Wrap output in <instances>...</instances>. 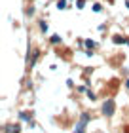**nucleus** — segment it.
<instances>
[{
  "label": "nucleus",
  "mask_w": 129,
  "mask_h": 133,
  "mask_svg": "<svg viewBox=\"0 0 129 133\" xmlns=\"http://www.w3.org/2000/svg\"><path fill=\"white\" fill-rule=\"evenodd\" d=\"M38 57H40V50L36 46H30L29 44V50H27V59H25V65H27V70H32L36 63H38Z\"/></svg>",
  "instance_id": "nucleus-1"
},
{
  "label": "nucleus",
  "mask_w": 129,
  "mask_h": 133,
  "mask_svg": "<svg viewBox=\"0 0 129 133\" xmlns=\"http://www.w3.org/2000/svg\"><path fill=\"white\" fill-rule=\"evenodd\" d=\"M114 110H116V103H114V99H106V101L103 103V110H101V112H103L106 118L112 116Z\"/></svg>",
  "instance_id": "nucleus-2"
},
{
  "label": "nucleus",
  "mask_w": 129,
  "mask_h": 133,
  "mask_svg": "<svg viewBox=\"0 0 129 133\" xmlns=\"http://www.w3.org/2000/svg\"><path fill=\"white\" fill-rule=\"evenodd\" d=\"M21 125L19 124H6L4 125V133H19Z\"/></svg>",
  "instance_id": "nucleus-3"
},
{
  "label": "nucleus",
  "mask_w": 129,
  "mask_h": 133,
  "mask_svg": "<svg viewBox=\"0 0 129 133\" xmlns=\"http://www.w3.org/2000/svg\"><path fill=\"white\" fill-rule=\"evenodd\" d=\"M127 40H129V38H125L124 34H114V36H112V42H114L116 46H124V44H127Z\"/></svg>",
  "instance_id": "nucleus-4"
},
{
  "label": "nucleus",
  "mask_w": 129,
  "mask_h": 133,
  "mask_svg": "<svg viewBox=\"0 0 129 133\" xmlns=\"http://www.w3.org/2000/svg\"><path fill=\"white\" fill-rule=\"evenodd\" d=\"M50 44L51 46H61V44H63V36H61V34H51L50 36Z\"/></svg>",
  "instance_id": "nucleus-5"
},
{
  "label": "nucleus",
  "mask_w": 129,
  "mask_h": 133,
  "mask_svg": "<svg viewBox=\"0 0 129 133\" xmlns=\"http://www.w3.org/2000/svg\"><path fill=\"white\" fill-rule=\"evenodd\" d=\"M38 29H40L42 34H50V25H47V21L40 19V21H38Z\"/></svg>",
  "instance_id": "nucleus-6"
},
{
  "label": "nucleus",
  "mask_w": 129,
  "mask_h": 133,
  "mask_svg": "<svg viewBox=\"0 0 129 133\" xmlns=\"http://www.w3.org/2000/svg\"><path fill=\"white\" fill-rule=\"evenodd\" d=\"M84 46L87 48V50H93V51H95V48H97V42H95V40H91V38H85V40H84Z\"/></svg>",
  "instance_id": "nucleus-7"
},
{
  "label": "nucleus",
  "mask_w": 129,
  "mask_h": 133,
  "mask_svg": "<svg viewBox=\"0 0 129 133\" xmlns=\"http://www.w3.org/2000/svg\"><path fill=\"white\" fill-rule=\"evenodd\" d=\"M19 120H23V122H29V124H32V116H30L29 112H25V110H21V112H19Z\"/></svg>",
  "instance_id": "nucleus-8"
},
{
  "label": "nucleus",
  "mask_w": 129,
  "mask_h": 133,
  "mask_svg": "<svg viewBox=\"0 0 129 133\" xmlns=\"http://www.w3.org/2000/svg\"><path fill=\"white\" fill-rule=\"evenodd\" d=\"M34 14H36V8H34L32 4L25 8V17H29V19H30V17H34Z\"/></svg>",
  "instance_id": "nucleus-9"
},
{
  "label": "nucleus",
  "mask_w": 129,
  "mask_h": 133,
  "mask_svg": "<svg viewBox=\"0 0 129 133\" xmlns=\"http://www.w3.org/2000/svg\"><path fill=\"white\" fill-rule=\"evenodd\" d=\"M55 8L57 10H66V8H70V4L66 2V0H57V2H55Z\"/></svg>",
  "instance_id": "nucleus-10"
},
{
  "label": "nucleus",
  "mask_w": 129,
  "mask_h": 133,
  "mask_svg": "<svg viewBox=\"0 0 129 133\" xmlns=\"http://www.w3.org/2000/svg\"><path fill=\"white\" fill-rule=\"evenodd\" d=\"M91 10H93L95 14H101V11H103V4H99V2H95L93 6H91Z\"/></svg>",
  "instance_id": "nucleus-11"
},
{
  "label": "nucleus",
  "mask_w": 129,
  "mask_h": 133,
  "mask_svg": "<svg viewBox=\"0 0 129 133\" xmlns=\"http://www.w3.org/2000/svg\"><path fill=\"white\" fill-rule=\"evenodd\" d=\"M85 95H87V99H91V101H95V99H97V93H95V91H91V89H87V91H85Z\"/></svg>",
  "instance_id": "nucleus-12"
},
{
  "label": "nucleus",
  "mask_w": 129,
  "mask_h": 133,
  "mask_svg": "<svg viewBox=\"0 0 129 133\" xmlns=\"http://www.w3.org/2000/svg\"><path fill=\"white\" fill-rule=\"evenodd\" d=\"M85 2H87V0H76V8L78 10H84L85 8Z\"/></svg>",
  "instance_id": "nucleus-13"
},
{
  "label": "nucleus",
  "mask_w": 129,
  "mask_h": 133,
  "mask_svg": "<svg viewBox=\"0 0 129 133\" xmlns=\"http://www.w3.org/2000/svg\"><path fill=\"white\" fill-rule=\"evenodd\" d=\"M66 86H69V88H74V80H72V78H69V80H66Z\"/></svg>",
  "instance_id": "nucleus-14"
},
{
  "label": "nucleus",
  "mask_w": 129,
  "mask_h": 133,
  "mask_svg": "<svg viewBox=\"0 0 129 133\" xmlns=\"http://www.w3.org/2000/svg\"><path fill=\"white\" fill-rule=\"evenodd\" d=\"M103 31H106V23H101L99 25V32H103Z\"/></svg>",
  "instance_id": "nucleus-15"
},
{
  "label": "nucleus",
  "mask_w": 129,
  "mask_h": 133,
  "mask_svg": "<svg viewBox=\"0 0 129 133\" xmlns=\"http://www.w3.org/2000/svg\"><path fill=\"white\" fill-rule=\"evenodd\" d=\"M124 84H125V89H129V78H125V82H124Z\"/></svg>",
  "instance_id": "nucleus-16"
},
{
  "label": "nucleus",
  "mask_w": 129,
  "mask_h": 133,
  "mask_svg": "<svg viewBox=\"0 0 129 133\" xmlns=\"http://www.w3.org/2000/svg\"><path fill=\"white\" fill-rule=\"evenodd\" d=\"M124 2H125V8L129 10V0H124Z\"/></svg>",
  "instance_id": "nucleus-17"
},
{
  "label": "nucleus",
  "mask_w": 129,
  "mask_h": 133,
  "mask_svg": "<svg viewBox=\"0 0 129 133\" xmlns=\"http://www.w3.org/2000/svg\"><path fill=\"white\" fill-rule=\"evenodd\" d=\"M127 46H129V40H127Z\"/></svg>",
  "instance_id": "nucleus-18"
}]
</instances>
